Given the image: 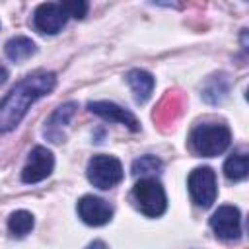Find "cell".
<instances>
[{
	"instance_id": "obj_1",
	"label": "cell",
	"mask_w": 249,
	"mask_h": 249,
	"mask_svg": "<svg viewBox=\"0 0 249 249\" xmlns=\"http://www.w3.org/2000/svg\"><path fill=\"white\" fill-rule=\"evenodd\" d=\"M54 86H56V76L47 70L33 72L27 78H23L19 84H16L0 103V130L2 132L14 130L25 117L29 105L41 99L43 95L51 93Z\"/></svg>"
},
{
	"instance_id": "obj_20",
	"label": "cell",
	"mask_w": 249,
	"mask_h": 249,
	"mask_svg": "<svg viewBox=\"0 0 249 249\" xmlns=\"http://www.w3.org/2000/svg\"><path fill=\"white\" fill-rule=\"evenodd\" d=\"M6 78H8V70H6V68L0 64V86L6 82Z\"/></svg>"
},
{
	"instance_id": "obj_19",
	"label": "cell",
	"mask_w": 249,
	"mask_h": 249,
	"mask_svg": "<svg viewBox=\"0 0 249 249\" xmlns=\"http://www.w3.org/2000/svg\"><path fill=\"white\" fill-rule=\"evenodd\" d=\"M66 16H72L76 19H82L88 14V0H58Z\"/></svg>"
},
{
	"instance_id": "obj_5",
	"label": "cell",
	"mask_w": 249,
	"mask_h": 249,
	"mask_svg": "<svg viewBox=\"0 0 249 249\" xmlns=\"http://www.w3.org/2000/svg\"><path fill=\"white\" fill-rule=\"evenodd\" d=\"M187 187L191 193V198L196 206L208 208L216 200L218 185H216V173L210 167H196L189 173Z\"/></svg>"
},
{
	"instance_id": "obj_15",
	"label": "cell",
	"mask_w": 249,
	"mask_h": 249,
	"mask_svg": "<svg viewBox=\"0 0 249 249\" xmlns=\"http://www.w3.org/2000/svg\"><path fill=\"white\" fill-rule=\"evenodd\" d=\"M228 89H230V84H228V76L226 74H214L208 78V82L204 84V89H202V97L216 105V103H222L228 95Z\"/></svg>"
},
{
	"instance_id": "obj_8",
	"label": "cell",
	"mask_w": 249,
	"mask_h": 249,
	"mask_svg": "<svg viewBox=\"0 0 249 249\" xmlns=\"http://www.w3.org/2000/svg\"><path fill=\"white\" fill-rule=\"evenodd\" d=\"M64 23H66V12L62 10V6L54 2H45L37 6V10L33 12V25L41 33L54 35L64 27Z\"/></svg>"
},
{
	"instance_id": "obj_4",
	"label": "cell",
	"mask_w": 249,
	"mask_h": 249,
	"mask_svg": "<svg viewBox=\"0 0 249 249\" xmlns=\"http://www.w3.org/2000/svg\"><path fill=\"white\" fill-rule=\"evenodd\" d=\"M123 175H124L123 165L113 156L99 154V156H93L88 163V179L97 189H103V191L113 189L123 181Z\"/></svg>"
},
{
	"instance_id": "obj_17",
	"label": "cell",
	"mask_w": 249,
	"mask_h": 249,
	"mask_svg": "<svg viewBox=\"0 0 249 249\" xmlns=\"http://www.w3.org/2000/svg\"><path fill=\"white\" fill-rule=\"evenodd\" d=\"M33 224H35L33 214L27 210H18L8 218V230L16 237H23L25 233H29L33 230Z\"/></svg>"
},
{
	"instance_id": "obj_14",
	"label": "cell",
	"mask_w": 249,
	"mask_h": 249,
	"mask_svg": "<svg viewBox=\"0 0 249 249\" xmlns=\"http://www.w3.org/2000/svg\"><path fill=\"white\" fill-rule=\"evenodd\" d=\"M4 53H6V56H8L12 62H23V60H27V58L35 53V43H33L29 37L18 35V37H12V39L6 43Z\"/></svg>"
},
{
	"instance_id": "obj_10",
	"label": "cell",
	"mask_w": 249,
	"mask_h": 249,
	"mask_svg": "<svg viewBox=\"0 0 249 249\" xmlns=\"http://www.w3.org/2000/svg\"><path fill=\"white\" fill-rule=\"evenodd\" d=\"M88 109H89L93 115H97V117H101V119H105V121L121 123V124L128 126V128L134 130V132L140 128L136 117H134L130 111L119 107L117 103H111V101H89V103H88Z\"/></svg>"
},
{
	"instance_id": "obj_12",
	"label": "cell",
	"mask_w": 249,
	"mask_h": 249,
	"mask_svg": "<svg viewBox=\"0 0 249 249\" xmlns=\"http://www.w3.org/2000/svg\"><path fill=\"white\" fill-rule=\"evenodd\" d=\"M74 111H76V103H74V101H68V103L60 105V107L47 119V123H45V136H47L51 142L60 144V142L64 140L62 126L68 124V121L72 119Z\"/></svg>"
},
{
	"instance_id": "obj_6",
	"label": "cell",
	"mask_w": 249,
	"mask_h": 249,
	"mask_svg": "<svg viewBox=\"0 0 249 249\" xmlns=\"http://www.w3.org/2000/svg\"><path fill=\"white\" fill-rule=\"evenodd\" d=\"M53 167H54V158H53L51 150H47L45 146H35L29 152L27 163L21 169V181L23 183H39L51 175Z\"/></svg>"
},
{
	"instance_id": "obj_7",
	"label": "cell",
	"mask_w": 249,
	"mask_h": 249,
	"mask_svg": "<svg viewBox=\"0 0 249 249\" xmlns=\"http://www.w3.org/2000/svg\"><path fill=\"white\" fill-rule=\"evenodd\" d=\"M210 228L214 230V233L220 239H226V241L239 239V235H241V214H239V210L231 204L220 206L210 218Z\"/></svg>"
},
{
	"instance_id": "obj_13",
	"label": "cell",
	"mask_w": 249,
	"mask_h": 249,
	"mask_svg": "<svg viewBox=\"0 0 249 249\" xmlns=\"http://www.w3.org/2000/svg\"><path fill=\"white\" fill-rule=\"evenodd\" d=\"M126 82L134 93V99L136 103H146L154 91V76L146 70H140V68H134L126 74Z\"/></svg>"
},
{
	"instance_id": "obj_2",
	"label": "cell",
	"mask_w": 249,
	"mask_h": 249,
	"mask_svg": "<svg viewBox=\"0 0 249 249\" xmlns=\"http://www.w3.org/2000/svg\"><path fill=\"white\" fill-rule=\"evenodd\" d=\"M230 140H231L230 128L226 124H218V123L196 124L189 134L191 150L202 158H214V156L222 154L230 146Z\"/></svg>"
},
{
	"instance_id": "obj_11",
	"label": "cell",
	"mask_w": 249,
	"mask_h": 249,
	"mask_svg": "<svg viewBox=\"0 0 249 249\" xmlns=\"http://www.w3.org/2000/svg\"><path fill=\"white\" fill-rule=\"evenodd\" d=\"M181 109H183V95L179 91H167L163 99L160 101V105L156 107L152 117L158 123V126L165 130V126L173 124L175 119L181 115Z\"/></svg>"
},
{
	"instance_id": "obj_18",
	"label": "cell",
	"mask_w": 249,
	"mask_h": 249,
	"mask_svg": "<svg viewBox=\"0 0 249 249\" xmlns=\"http://www.w3.org/2000/svg\"><path fill=\"white\" fill-rule=\"evenodd\" d=\"M160 167H161V161L156 156H142V158L132 161V173L134 175H148V173L160 171Z\"/></svg>"
},
{
	"instance_id": "obj_9",
	"label": "cell",
	"mask_w": 249,
	"mask_h": 249,
	"mask_svg": "<svg viewBox=\"0 0 249 249\" xmlns=\"http://www.w3.org/2000/svg\"><path fill=\"white\" fill-rule=\"evenodd\" d=\"M78 214L88 226H103L111 220L113 208L107 200L93 195H86L78 200Z\"/></svg>"
},
{
	"instance_id": "obj_3",
	"label": "cell",
	"mask_w": 249,
	"mask_h": 249,
	"mask_svg": "<svg viewBox=\"0 0 249 249\" xmlns=\"http://www.w3.org/2000/svg\"><path fill=\"white\" fill-rule=\"evenodd\" d=\"M132 196H134L138 208L142 210V214H146L150 218L161 216L167 208L165 191H163L161 183L154 177H142L140 181H136V185L132 189Z\"/></svg>"
},
{
	"instance_id": "obj_16",
	"label": "cell",
	"mask_w": 249,
	"mask_h": 249,
	"mask_svg": "<svg viewBox=\"0 0 249 249\" xmlns=\"http://www.w3.org/2000/svg\"><path fill=\"white\" fill-rule=\"evenodd\" d=\"M249 173V158L247 154L239 152V154H231L226 163H224V175L230 181H241L245 179Z\"/></svg>"
}]
</instances>
